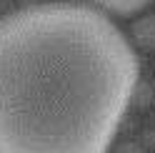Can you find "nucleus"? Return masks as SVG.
Listing matches in <instances>:
<instances>
[{
  "label": "nucleus",
  "instance_id": "obj_3",
  "mask_svg": "<svg viewBox=\"0 0 155 153\" xmlns=\"http://www.w3.org/2000/svg\"><path fill=\"white\" fill-rule=\"evenodd\" d=\"M133 35L138 40V45L155 50V15H145L138 23H133Z\"/></svg>",
  "mask_w": 155,
  "mask_h": 153
},
{
  "label": "nucleus",
  "instance_id": "obj_1",
  "mask_svg": "<svg viewBox=\"0 0 155 153\" xmlns=\"http://www.w3.org/2000/svg\"><path fill=\"white\" fill-rule=\"evenodd\" d=\"M140 65L110 18L43 3L0 18V153H108Z\"/></svg>",
  "mask_w": 155,
  "mask_h": 153
},
{
  "label": "nucleus",
  "instance_id": "obj_2",
  "mask_svg": "<svg viewBox=\"0 0 155 153\" xmlns=\"http://www.w3.org/2000/svg\"><path fill=\"white\" fill-rule=\"evenodd\" d=\"M88 3L98 5L108 13H115V15H133V13L143 10L148 3H153V0H88Z\"/></svg>",
  "mask_w": 155,
  "mask_h": 153
}]
</instances>
